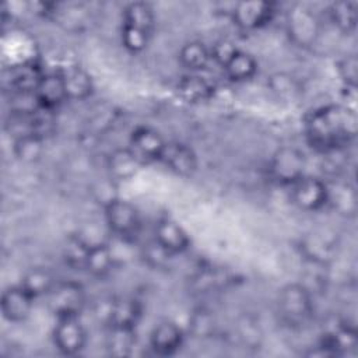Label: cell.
<instances>
[{"label": "cell", "instance_id": "d6986e66", "mask_svg": "<svg viewBox=\"0 0 358 358\" xmlns=\"http://www.w3.org/2000/svg\"><path fill=\"white\" fill-rule=\"evenodd\" d=\"M178 95L189 103H200L213 96V84L199 73H189L183 76L176 85Z\"/></svg>", "mask_w": 358, "mask_h": 358}, {"label": "cell", "instance_id": "9c48e42d", "mask_svg": "<svg viewBox=\"0 0 358 358\" xmlns=\"http://www.w3.org/2000/svg\"><path fill=\"white\" fill-rule=\"evenodd\" d=\"M357 345L358 337L355 329L344 323H338L323 333L317 350L320 355L334 357L350 354L357 348Z\"/></svg>", "mask_w": 358, "mask_h": 358}, {"label": "cell", "instance_id": "8fae6325", "mask_svg": "<svg viewBox=\"0 0 358 358\" xmlns=\"http://www.w3.org/2000/svg\"><path fill=\"white\" fill-rule=\"evenodd\" d=\"M287 31L295 43L309 46L319 35V21L310 10L295 7L288 13Z\"/></svg>", "mask_w": 358, "mask_h": 358}, {"label": "cell", "instance_id": "5b68a950", "mask_svg": "<svg viewBox=\"0 0 358 358\" xmlns=\"http://www.w3.org/2000/svg\"><path fill=\"white\" fill-rule=\"evenodd\" d=\"M306 171V157L295 147H281L278 148L270 161L271 178L284 186H291L298 179H301Z\"/></svg>", "mask_w": 358, "mask_h": 358}, {"label": "cell", "instance_id": "9a60e30c", "mask_svg": "<svg viewBox=\"0 0 358 358\" xmlns=\"http://www.w3.org/2000/svg\"><path fill=\"white\" fill-rule=\"evenodd\" d=\"M185 333L172 320L157 323L150 333V345L158 355H172L180 350Z\"/></svg>", "mask_w": 358, "mask_h": 358}, {"label": "cell", "instance_id": "4316f807", "mask_svg": "<svg viewBox=\"0 0 358 358\" xmlns=\"http://www.w3.org/2000/svg\"><path fill=\"white\" fill-rule=\"evenodd\" d=\"M329 186L327 204H331L334 210L344 215H354L357 210V194L350 183H336Z\"/></svg>", "mask_w": 358, "mask_h": 358}, {"label": "cell", "instance_id": "f546056e", "mask_svg": "<svg viewBox=\"0 0 358 358\" xmlns=\"http://www.w3.org/2000/svg\"><path fill=\"white\" fill-rule=\"evenodd\" d=\"M43 140L45 138L34 133L18 136L14 143V152L17 158L24 162H34L39 159L43 152Z\"/></svg>", "mask_w": 358, "mask_h": 358}, {"label": "cell", "instance_id": "d6a6232c", "mask_svg": "<svg viewBox=\"0 0 358 358\" xmlns=\"http://www.w3.org/2000/svg\"><path fill=\"white\" fill-rule=\"evenodd\" d=\"M337 71L344 83L345 88L354 90L357 87V80H358V60L355 55H347L344 56L338 64H337Z\"/></svg>", "mask_w": 358, "mask_h": 358}, {"label": "cell", "instance_id": "4fadbf2b", "mask_svg": "<svg viewBox=\"0 0 358 358\" xmlns=\"http://www.w3.org/2000/svg\"><path fill=\"white\" fill-rule=\"evenodd\" d=\"M171 172L179 176H190L196 172L199 161L193 148L185 143H166L159 159Z\"/></svg>", "mask_w": 358, "mask_h": 358}, {"label": "cell", "instance_id": "30bf717a", "mask_svg": "<svg viewBox=\"0 0 358 358\" xmlns=\"http://www.w3.org/2000/svg\"><path fill=\"white\" fill-rule=\"evenodd\" d=\"M273 14V4L267 1H241L232 8V20L243 31L262 28L271 21Z\"/></svg>", "mask_w": 358, "mask_h": 358}, {"label": "cell", "instance_id": "ac0fdd59", "mask_svg": "<svg viewBox=\"0 0 358 358\" xmlns=\"http://www.w3.org/2000/svg\"><path fill=\"white\" fill-rule=\"evenodd\" d=\"M60 73H62L67 101L69 99L83 101L91 96L94 91V81L91 74L87 70H84L80 66H73V67H67Z\"/></svg>", "mask_w": 358, "mask_h": 358}, {"label": "cell", "instance_id": "4dcf8cb0", "mask_svg": "<svg viewBox=\"0 0 358 358\" xmlns=\"http://www.w3.org/2000/svg\"><path fill=\"white\" fill-rule=\"evenodd\" d=\"M150 38H151V34H147L144 31H140L131 27L122 25V34H120L122 45L124 46L126 50L131 53L143 52L148 46Z\"/></svg>", "mask_w": 358, "mask_h": 358}, {"label": "cell", "instance_id": "d4e9b609", "mask_svg": "<svg viewBox=\"0 0 358 358\" xmlns=\"http://www.w3.org/2000/svg\"><path fill=\"white\" fill-rule=\"evenodd\" d=\"M123 25L144 31L147 34H152L155 17L151 6L143 1H134L127 4L123 10Z\"/></svg>", "mask_w": 358, "mask_h": 358}, {"label": "cell", "instance_id": "603a6c76", "mask_svg": "<svg viewBox=\"0 0 358 358\" xmlns=\"http://www.w3.org/2000/svg\"><path fill=\"white\" fill-rule=\"evenodd\" d=\"M57 281H55L53 274L43 267H32L21 278V287L29 292L35 299L41 296H48Z\"/></svg>", "mask_w": 358, "mask_h": 358}, {"label": "cell", "instance_id": "44dd1931", "mask_svg": "<svg viewBox=\"0 0 358 358\" xmlns=\"http://www.w3.org/2000/svg\"><path fill=\"white\" fill-rule=\"evenodd\" d=\"M115 257L110 248L105 242H98L90 246L84 270L92 277H106L113 268Z\"/></svg>", "mask_w": 358, "mask_h": 358}, {"label": "cell", "instance_id": "cb8c5ba5", "mask_svg": "<svg viewBox=\"0 0 358 358\" xmlns=\"http://www.w3.org/2000/svg\"><path fill=\"white\" fill-rule=\"evenodd\" d=\"M225 76L235 83H243L250 80L257 71L256 59L243 50H238L224 66Z\"/></svg>", "mask_w": 358, "mask_h": 358}, {"label": "cell", "instance_id": "484cf974", "mask_svg": "<svg viewBox=\"0 0 358 358\" xmlns=\"http://www.w3.org/2000/svg\"><path fill=\"white\" fill-rule=\"evenodd\" d=\"M137 344L136 329L133 327H109L108 336V350L113 357H129L131 355Z\"/></svg>", "mask_w": 358, "mask_h": 358}, {"label": "cell", "instance_id": "83f0119b", "mask_svg": "<svg viewBox=\"0 0 358 358\" xmlns=\"http://www.w3.org/2000/svg\"><path fill=\"white\" fill-rule=\"evenodd\" d=\"M329 18L338 31L350 34L357 27L358 4L354 1L333 3L329 8Z\"/></svg>", "mask_w": 358, "mask_h": 358}, {"label": "cell", "instance_id": "1f68e13d", "mask_svg": "<svg viewBox=\"0 0 358 358\" xmlns=\"http://www.w3.org/2000/svg\"><path fill=\"white\" fill-rule=\"evenodd\" d=\"M190 326V331L196 336V337H208L214 333L215 330V320L214 316L210 310L206 309H199L196 310L189 322Z\"/></svg>", "mask_w": 358, "mask_h": 358}, {"label": "cell", "instance_id": "7402d4cb", "mask_svg": "<svg viewBox=\"0 0 358 358\" xmlns=\"http://www.w3.org/2000/svg\"><path fill=\"white\" fill-rule=\"evenodd\" d=\"M211 60L210 49L200 41H190L179 50V62L189 73L204 70Z\"/></svg>", "mask_w": 358, "mask_h": 358}, {"label": "cell", "instance_id": "277c9868", "mask_svg": "<svg viewBox=\"0 0 358 358\" xmlns=\"http://www.w3.org/2000/svg\"><path fill=\"white\" fill-rule=\"evenodd\" d=\"M46 298L49 309L56 317L80 316L85 306V291L76 281L56 282Z\"/></svg>", "mask_w": 358, "mask_h": 358}, {"label": "cell", "instance_id": "ba28073f", "mask_svg": "<svg viewBox=\"0 0 358 358\" xmlns=\"http://www.w3.org/2000/svg\"><path fill=\"white\" fill-rule=\"evenodd\" d=\"M165 145L166 141L159 131L148 126H140L131 131L127 147L143 164H147L159 161Z\"/></svg>", "mask_w": 358, "mask_h": 358}, {"label": "cell", "instance_id": "8992f818", "mask_svg": "<svg viewBox=\"0 0 358 358\" xmlns=\"http://www.w3.org/2000/svg\"><path fill=\"white\" fill-rule=\"evenodd\" d=\"M289 189L292 203L303 211H317L327 204L329 186L316 176L303 175Z\"/></svg>", "mask_w": 358, "mask_h": 358}, {"label": "cell", "instance_id": "ffe728a7", "mask_svg": "<svg viewBox=\"0 0 358 358\" xmlns=\"http://www.w3.org/2000/svg\"><path fill=\"white\" fill-rule=\"evenodd\" d=\"M108 172L115 180H129L137 175L143 162L131 152L129 147L115 150L108 157Z\"/></svg>", "mask_w": 358, "mask_h": 358}, {"label": "cell", "instance_id": "3957f363", "mask_svg": "<svg viewBox=\"0 0 358 358\" xmlns=\"http://www.w3.org/2000/svg\"><path fill=\"white\" fill-rule=\"evenodd\" d=\"M103 218L108 229L123 239L133 238L140 231V213L127 200L113 197L103 206Z\"/></svg>", "mask_w": 358, "mask_h": 358}, {"label": "cell", "instance_id": "6da1fadb", "mask_svg": "<svg viewBox=\"0 0 358 358\" xmlns=\"http://www.w3.org/2000/svg\"><path fill=\"white\" fill-rule=\"evenodd\" d=\"M357 113L345 105H324L315 109L305 120L308 143L319 152L345 150L357 134Z\"/></svg>", "mask_w": 358, "mask_h": 358}, {"label": "cell", "instance_id": "e0dca14e", "mask_svg": "<svg viewBox=\"0 0 358 358\" xmlns=\"http://www.w3.org/2000/svg\"><path fill=\"white\" fill-rule=\"evenodd\" d=\"M141 316L140 303L130 296H120L110 301L106 324L109 327H133L136 329Z\"/></svg>", "mask_w": 358, "mask_h": 358}, {"label": "cell", "instance_id": "5bb4252c", "mask_svg": "<svg viewBox=\"0 0 358 358\" xmlns=\"http://www.w3.org/2000/svg\"><path fill=\"white\" fill-rule=\"evenodd\" d=\"M154 242L166 253L173 256L189 249L190 238L179 222L171 218H162L155 225Z\"/></svg>", "mask_w": 358, "mask_h": 358}, {"label": "cell", "instance_id": "f1b7e54d", "mask_svg": "<svg viewBox=\"0 0 358 358\" xmlns=\"http://www.w3.org/2000/svg\"><path fill=\"white\" fill-rule=\"evenodd\" d=\"M90 246L91 245L80 234L71 235L63 246V259L66 264L74 270H84Z\"/></svg>", "mask_w": 358, "mask_h": 358}, {"label": "cell", "instance_id": "7c38bea8", "mask_svg": "<svg viewBox=\"0 0 358 358\" xmlns=\"http://www.w3.org/2000/svg\"><path fill=\"white\" fill-rule=\"evenodd\" d=\"M35 298L27 292L21 284L8 287L3 291L0 299V308L4 319L13 323H20L28 319L32 312Z\"/></svg>", "mask_w": 358, "mask_h": 358}, {"label": "cell", "instance_id": "7a4b0ae2", "mask_svg": "<svg viewBox=\"0 0 358 358\" xmlns=\"http://www.w3.org/2000/svg\"><path fill=\"white\" fill-rule=\"evenodd\" d=\"M312 291L302 282L284 285L277 295V312L280 319L289 327H302L313 316Z\"/></svg>", "mask_w": 358, "mask_h": 358}, {"label": "cell", "instance_id": "52a82bcc", "mask_svg": "<svg viewBox=\"0 0 358 358\" xmlns=\"http://www.w3.org/2000/svg\"><path fill=\"white\" fill-rule=\"evenodd\" d=\"M52 337L56 348L64 355H76L87 344V330L78 316L57 317Z\"/></svg>", "mask_w": 358, "mask_h": 358}, {"label": "cell", "instance_id": "836d02e7", "mask_svg": "<svg viewBox=\"0 0 358 358\" xmlns=\"http://www.w3.org/2000/svg\"><path fill=\"white\" fill-rule=\"evenodd\" d=\"M239 49L235 46V43L229 39H221L214 43V46L210 49L211 59H214L221 67L238 52Z\"/></svg>", "mask_w": 358, "mask_h": 358}, {"label": "cell", "instance_id": "2e32d148", "mask_svg": "<svg viewBox=\"0 0 358 358\" xmlns=\"http://www.w3.org/2000/svg\"><path fill=\"white\" fill-rule=\"evenodd\" d=\"M35 96L39 106L55 110L67 101L62 73H43L35 88Z\"/></svg>", "mask_w": 358, "mask_h": 358}]
</instances>
